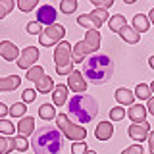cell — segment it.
I'll return each mask as SVG.
<instances>
[{
	"label": "cell",
	"instance_id": "3957f363",
	"mask_svg": "<svg viewBox=\"0 0 154 154\" xmlns=\"http://www.w3.org/2000/svg\"><path fill=\"white\" fill-rule=\"evenodd\" d=\"M98 114V102L91 94H73L67 100V118L75 123H89Z\"/></svg>",
	"mask_w": 154,
	"mask_h": 154
},
{
	"label": "cell",
	"instance_id": "83f0119b",
	"mask_svg": "<svg viewBox=\"0 0 154 154\" xmlns=\"http://www.w3.org/2000/svg\"><path fill=\"white\" fill-rule=\"evenodd\" d=\"M60 10L64 14H73V12H77V0H62L60 2Z\"/></svg>",
	"mask_w": 154,
	"mask_h": 154
},
{
	"label": "cell",
	"instance_id": "f35d334b",
	"mask_svg": "<svg viewBox=\"0 0 154 154\" xmlns=\"http://www.w3.org/2000/svg\"><path fill=\"white\" fill-rule=\"evenodd\" d=\"M35 96H37L35 89H25V91H23V102H33Z\"/></svg>",
	"mask_w": 154,
	"mask_h": 154
},
{
	"label": "cell",
	"instance_id": "8fae6325",
	"mask_svg": "<svg viewBox=\"0 0 154 154\" xmlns=\"http://www.w3.org/2000/svg\"><path fill=\"white\" fill-rule=\"evenodd\" d=\"M67 89H71L75 94H83L87 91V81L79 71H71V75H67Z\"/></svg>",
	"mask_w": 154,
	"mask_h": 154
},
{
	"label": "cell",
	"instance_id": "30bf717a",
	"mask_svg": "<svg viewBox=\"0 0 154 154\" xmlns=\"http://www.w3.org/2000/svg\"><path fill=\"white\" fill-rule=\"evenodd\" d=\"M127 133H129V137H131L133 141H137V144H141L143 141H146V139H148L150 125H148L146 122H144V123H131Z\"/></svg>",
	"mask_w": 154,
	"mask_h": 154
},
{
	"label": "cell",
	"instance_id": "ac0fdd59",
	"mask_svg": "<svg viewBox=\"0 0 154 154\" xmlns=\"http://www.w3.org/2000/svg\"><path fill=\"white\" fill-rule=\"evenodd\" d=\"M52 100H54L56 106H64L67 102V85H54V91H52Z\"/></svg>",
	"mask_w": 154,
	"mask_h": 154
},
{
	"label": "cell",
	"instance_id": "4dcf8cb0",
	"mask_svg": "<svg viewBox=\"0 0 154 154\" xmlns=\"http://www.w3.org/2000/svg\"><path fill=\"white\" fill-rule=\"evenodd\" d=\"M125 110H123V106H116V108L110 110V122H119V119H123L125 118Z\"/></svg>",
	"mask_w": 154,
	"mask_h": 154
},
{
	"label": "cell",
	"instance_id": "8992f818",
	"mask_svg": "<svg viewBox=\"0 0 154 154\" xmlns=\"http://www.w3.org/2000/svg\"><path fill=\"white\" fill-rule=\"evenodd\" d=\"M56 123H58L56 127L62 131V135H64L66 139H69V141H73V143H81L87 137V129L83 127V125L71 123V119L67 118L66 114L56 116Z\"/></svg>",
	"mask_w": 154,
	"mask_h": 154
},
{
	"label": "cell",
	"instance_id": "ab89813d",
	"mask_svg": "<svg viewBox=\"0 0 154 154\" xmlns=\"http://www.w3.org/2000/svg\"><path fill=\"white\" fill-rule=\"evenodd\" d=\"M122 154H143V146L141 144H131V146H127Z\"/></svg>",
	"mask_w": 154,
	"mask_h": 154
},
{
	"label": "cell",
	"instance_id": "9a60e30c",
	"mask_svg": "<svg viewBox=\"0 0 154 154\" xmlns=\"http://www.w3.org/2000/svg\"><path fill=\"white\" fill-rule=\"evenodd\" d=\"M112 135H114V123H110V122H100L98 125H96L94 137L98 139V141H108Z\"/></svg>",
	"mask_w": 154,
	"mask_h": 154
},
{
	"label": "cell",
	"instance_id": "f546056e",
	"mask_svg": "<svg viewBox=\"0 0 154 154\" xmlns=\"http://www.w3.org/2000/svg\"><path fill=\"white\" fill-rule=\"evenodd\" d=\"M25 112H27V108H25V104L23 102H17V104H14L12 108H10V116H14V118H23L25 116Z\"/></svg>",
	"mask_w": 154,
	"mask_h": 154
},
{
	"label": "cell",
	"instance_id": "bcb514c9",
	"mask_svg": "<svg viewBox=\"0 0 154 154\" xmlns=\"http://www.w3.org/2000/svg\"><path fill=\"white\" fill-rule=\"evenodd\" d=\"M150 91H152V93H154V81H152V83H150Z\"/></svg>",
	"mask_w": 154,
	"mask_h": 154
},
{
	"label": "cell",
	"instance_id": "e575fe53",
	"mask_svg": "<svg viewBox=\"0 0 154 154\" xmlns=\"http://www.w3.org/2000/svg\"><path fill=\"white\" fill-rule=\"evenodd\" d=\"M91 16H93L98 23H104L106 19H108V10H98V8H96V10H93Z\"/></svg>",
	"mask_w": 154,
	"mask_h": 154
},
{
	"label": "cell",
	"instance_id": "7c38bea8",
	"mask_svg": "<svg viewBox=\"0 0 154 154\" xmlns=\"http://www.w3.org/2000/svg\"><path fill=\"white\" fill-rule=\"evenodd\" d=\"M0 56L6 62H16L19 58V48L12 41H2L0 42Z\"/></svg>",
	"mask_w": 154,
	"mask_h": 154
},
{
	"label": "cell",
	"instance_id": "6da1fadb",
	"mask_svg": "<svg viewBox=\"0 0 154 154\" xmlns=\"http://www.w3.org/2000/svg\"><path fill=\"white\" fill-rule=\"evenodd\" d=\"M31 148L35 154H60L64 150V139L60 129L52 123L38 127L31 137Z\"/></svg>",
	"mask_w": 154,
	"mask_h": 154
},
{
	"label": "cell",
	"instance_id": "f6af8a7d",
	"mask_svg": "<svg viewBox=\"0 0 154 154\" xmlns=\"http://www.w3.org/2000/svg\"><path fill=\"white\" fill-rule=\"evenodd\" d=\"M148 62H150V67L154 69V56H152V58H150V60H148Z\"/></svg>",
	"mask_w": 154,
	"mask_h": 154
},
{
	"label": "cell",
	"instance_id": "e0dca14e",
	"mask_svg": "<svg viewBox=\"0 0 154 154\" xmlns=\"http://www.w3.org/2000/svg\"><path fill=\"white\" fill-rule=\"evenodd\" d=\"M116 100L119 102V106H133L135 104V93L122 87V89L116 91Z\"/></svg>",
	"mask_w": 154,
	"mask_h": 154
},
{
	"label": "cell",
	"instance_id": "1f68e13d",
	"mask_svg": "<svg viewBox=\"0 0 154 154\" xmlns=\"http://www.w3.org/2000/svg\"><path fill=\"white\" fill-rule=\"evenodd\" d=\"M38 0H17V8L21 12H31L33 8H37Z\"/></svg>",
	"mask_w": 154,
	"mask_h": 154
},
{
	"label": "cell",
	"instance_id": "2e32d148",
	"mask_svg": "<svg viewBox=\"0 0 154 154\" xmlns=\"http://www.w3.org/2000/svg\"><path fill=\"white\" fill-rule=\"evenodd\" d=\"M33 129H35V119H33V116H23L17 123V133L21 135V137H27V135L33 133Z\"/></svg>",
	"mask_w": 154,
	"mask_h": 154
},
{
	"label": "cell",
	"instance_id": "9c48e42d",
	"mask_svg": "<svg viewBox=\"0 0 154 154\" xmlns=\"http://www.w3.org/2000/svg\"><path fill=\"white\" fill-rule=\"evenodd\" d=\"M56 8L50 6V4H45V6H41L37 10V23H41V25H54L56 23Z\"/></svg>",
	"mask_w": 154,
	"mask_h": 154
},
{
	"label": "cell",
	"instance_id": "d6986e66",
	"mask_svg": "<svg viewBox=\"0 0 154 154\" xmlns=\"http://www.w3.org/2000/svg\"><path fill=\"white\" fill-rule=\"evenodd\" d=\"M77 23H79L81 27H85L87 31H91V29H94V31H98L100 27H102V23H98L96 19L91 16V14H85V16H79L77 17Z\"/></svg>",
	"mask_w": 154,
	"mask_h": 154
},
{
	"label": "cell",
	"instance_id": "8d00e7d4",
	"mask_svg": "<svg viewBox=\"0 0 154 154\" xmlns=\"http://www.w3.org/2000/svg\"><path fill=\"white\" fill-rule=\"evenodd\" d=\"M27 33H29V35H41V33H42V25L37 23V21H31L27 25Z\"/></svg>",
	"mask_w": 154,
	"mask_h": 154
},
{
	"label": "cell",
	"instance_id": "74e56055",
	"mask_svg": "<svg viewBox=\"0 0 154 154\" xmlns=\"http://www.w3.org/2000/svg\"><path fill=\"white\" fill-rule=\"evenodd\" d=\"M91 2H93V6H96L98 10H108L114 4V0H91Z\"/></svg>",
	"mask_w": 154,
	"mask_h": 154
},
{
	"label": "cell",
	"instance_id": "d4e9b609",
	"mask_svg": "<svg viewBox=\"0 0 154 154\" xmlns=\"http://www.w3.org/2000/svg\"><path fill=\"white\" fill-rule=\"evenodd\" d=\"M38 116H41L45 122L48 119H56V110L52 104H41V108H38Z\"/></svg>",
	"mask_w": 154,
	"mask_h": 154
},
{
	"label": "cell",
	"instance_id": "277c9868",
	"mask_svg": "<svg viewBox=\"0 0 154 154\" xmlns=\"http://www.w3.org/2000/svg\"><path fill=\"white\" fill-rule=\"evenodd\" d=\"M98 48H100V33L91 29V31H87L83 41H79L75 46H71V60L73 62H85V56L96 54Z\"/></svg>",
	"mask_w": 154,
	"mask_h": 154
},
{
	"label": "cell",
	"instance_id": "7bdbcfd3",
	"mask_svg": "<svg viewBox=\"0 0 154 154\" xmlns=\"http://www.w3.org/2000/svg\"><path fill=\"white\" fill-rule=\"evenodd\" d=\"M8 112H10V110L6 108V104H2V102H0V119H2V118H4V116H6Z\"/></svg>",
	"mask_w": 154,
	"mask_h": 154
},
{
	"label": "cell",
	"instance_id": "60d3db41",
	"mask_svg": "<svg viewBox=\"0 0 154 154\" xmlns=\"http://www.w3.org/2000/svg\"><path fill=\"white\" fill-rule=\"evenodd\" d=\"M148 150H150V154H154V131H150L148 133Z\"/></svg>",
	"mask_w": 154,
	"mask_h": 154
},
{
	"label": "cell",
	"instance_id": "ffe728a7",
	"mask_svg": "<svg viewBox=\"0 0 154 154\" xmlns=\"http://www.w3.org/2000/svg\"><path fill=\"white\" fill-rule=\"evenodd\" d=\"M148 27H150V19L146 16H143V14H137V16L133 17V29L141 35V33L148 31Z\"/></svg>",
	"mask_w": 154,
	"mask_h": 154
},
{
	"label": "cell",
	"instance_id": "b9f144b4",
	"mask_svg": "<svg viewBox=\"0 0 154 154\" xmlns=\"http://www.w3.org/2000/svg\"><path fill=\"white\" fill-rule=\"evenodd\" d=\"M146 112L154 116V96H152V98H148V104H146Z\"/></svg>",
	"mask_w": 154,
	"mask_h": 154
},
{
	"label": "cell",
	"instance_id": "7a4b0ae2",
	"mask_svg": "<svg viewBox=\"0 0 154 154\" xmlns=\"http://www.w3.org/2000/svg\"><path fill=\"white\" fill-rule=\"evenodd\" d=\"M112 75H114V62L108 54L96 52L83 62V77H87L93 85H102L112 79Z\"/></svg>",
	"mask_w": 154,
	"mask_h": 154
},
{
	"label": "cell",
	"instance_id": "44dd1931",
	"mask_svg": "<svg viewBox=\"0 0 154 154\" xmlns=\"http://www.w3.org/2000/svg\"><path fill=\"white\" fill-rule=\"evenodd\" d=\"M119 37H122L123 41H127L129 45H137L139 38H141V35H139V33L135 31L133 27H129V25H125L122 31H119Z\"/></svg>",
	"mask_w": 154,
	"mask_h": 154
},
{
	"label": "cell",
	"instance_id": "ba28073f",
	"mask_svg": "<svg viewBox=\"0 0 154 154\" xmlns=\"http://www.w3.org/2000/svg\"><path fill=\"white\" fill-rule=\"evenodd\" d=\"M38 60V48L37 46H27L25 50L19 54L17 58V66L21 67V69H31L33 66H35V62Z\"/></svg>",
	"mask_w": 154,
	"mask_h": 154
},
{
	"label": "cell",
	"instance_id": "603a6c76",
	"mask_svg": "<svg viewBox=\"0 0 154 154\" xmlns=\"http://www.w3.org/2000/svg\"><path fill=\"white\" fill-rule=\"evenodd\" d=\"M16 150V139L14 137H0V154H10Z\"/></svg>",
	"mask_w": 154,
	"mask_h": 154
},
{
	"label": "cell",
	"instance_id": "52a82bcc",
	"mask_svg": "<svg viewBox=\"0 0 154 154\" xmlns=\"http://www.w3.org/2000/svg\"><path fill=\"white\" fill-rule=\"evenodd\" d=\"M64 35H66L64 25L54 23V25L42 29V33L38 35V42H41V46L48 48V46H54V45H58V42H62V41H64Z\"/></svg>",
	"mask_w": 154,
	"mask_h": 154
},
{
	"label": "cell",
	"instance_id": "cb8c5ba5",
	"mask_svg": "<svg viewBox=\"0 0 154 154\" xmlns=\"http://www.w3.org/2000/svg\"><path fill=\"white\" fill-rule=\"evenodd\" d=\"M108 25H110V29H112V31L119 33L125 25H127V23H125V16H122V14H118V16H112V17H110V21H108Z\"/></svg>",
	"mask_w": 154,
	"mask_h": 154
},
{
	"label": "cell",
	"instance_id": "7dc6e473",
	"mask_svg": "<svg viewBox=\"0 0 154 154\" xmlns=\"http://www.w3.org/2000/svg\"><path fill=\"white\" fill-rule=\"evenodd\" d=\"M87 154H96V152H94V150H89V152H87Z\"/></svg>",
	"mask_w": 154,
	"mask_h": 154
},
{
	"label": "cell",
	"instance_id": "ee69618b",
	"mask_svg": "<svg viewBox=\"0 0 154 154\" xmlns=\"http://www.w3.org/2000/svg\"><path fill=\"white\" fill-rule=\"evenodd\" d=\"M148 16H150V21H152V23H154V8H152V10H150V14H148Z\"/></svg>",
	"mask_w": 154,
	"mask_h": 154
},
{
	"label": "cell",
	"instance_id": "836d02e7",
	"mask_svg": "<svg viewBox=\"0 0 154 154\" xmlns=\"http://www.w3.org/2000/svg\"><path fill=\"white\" fill-rule=\"evenodd\" d=\"M87 152H89V146L85 144V141L71 144V154H87Z\"/></svg>",
	"mask_w": 154,
	"mask_h": 154
},
{
	"label": "cell",
	"instance_id": "4316f807",
	"mask_svg": "<svg viewBox=\"0 0 154 154\" xmlns=\"http://www.w3.org/2000/svg\"><path fill=\"white\" fill-rule=\"evenodd\" d=\"M25 77H27L29 81H35V83H37V81H41L42 77H45V69H42L41 66H33L31 69L27 71V75H25Z\"/></svg>",
	"mask_w": 154,
	"mask_h": 154
},
{
	"label": "cell",
	"instance_id": "5b68a950",
	"mask_svg": "<svg viewBox=\"0 0 154 154\" xmlns=\"http://www.w3.org/2000/svg\"><path fill=\"white\" fill-rule=\"evenodd\" d=\"M54 64H56L58 75H71V71H73V60H71V45L67 41H62L56 45Z\"/></svg>",
	"mask_w": 154,
	"mask_h": 154
},
{
	"label": "cell",
	"instance_id": "d6a6232c",
	"mask_svg": "<svg viewBox=\"0 0 154 154\" xmlns=\"http://www.w3.org/2000/svg\"><path fill=\"white\" fill-rule=\"evenodd\" d=\"M14 131H16V125H14L12 122H8V119H0V133L10 137Z\"/></svg>",
	"mask_w": 154,
	"mask_h": 154
},
{
	"label": "cell",
	"instance_id": "4fadbf2b",
	"mask_svg": "<svg viewBox=\"0 0 154 154\" xmlns=\"http://www.w3.org/2000/svg\"><path fill=\"white\" fill-rule=\"evenodd\" d=\"M21 85V77L19 75H8L0 77V93H12Z\"/></svg>",
	"mask_w": 154,
	"mask_h": 154
},
{
	"label": "cell",
	"instance_id": "7402d4cb",
	"mask_svg": "<svg viewBox=\"0 0 154 154\" xmlns=\"http://www.w3.org/2000/svg\"><path fill=\"white\" fill-rule=\"evenodd\" d=\"M52 91H54V81H52V77L45 75L41 81H37V93L46 94V93H52Z\"/></svg>",
	"mask_w": 154,
	"mask_h": 154
},
{
	"label": "cell",
	"instance_id": "484cf974",
	"mask_svg": "<svg viewBox=\"0 0 154 154\" xmlns=\"http://www.w3.org/2000/svg\"><path fill=\"white\" fill-rule=\"evenodd\" d=\"M135 96H139L141 100H148V98H152L150 85H146V83H139V85H137V89H135Z\"/></svg>",
	"mask_w": 154,
	"mask_h": 154
},
{
	"label": "cell",
	"instance_id": "d590c367",
	"mask_svg": "<svg viewBox=\"0 0 154 154\" xmlns=\"http://www.w3.org/2000/svg\"><path fill=\"white\" fill-rule=\"evenodd\" d=\"M27 148H29L27 139H25V137H21V135H17V137H16V150H19V152H25Z\"/></svg>",
	"mask_w": 154,
	"mask_h": 154
},
{
	"label": "cell",
	"instance_id": "5bb4252c",
	"mask_svg": "<svg viewBox=\"0 0 154 154\" xmlns=\"http://www.w3.org/2000/svg\"><path fill=\"white\" fill-rule=\"evenodd\" d=\"M129 119H131L133 123H144L146 122V106L143 104H133L131 108H129Z\"/></svg>",
	"mask_w": 154,
	"mask_h": 154
},
{
	"label": "cell",
	"instance_id": "f1b7e54d",
	"mask_svg": "<svg viewBox=\"0 0 154 154\" xmlns=\"http://www.w3.org/2000/svg\"><path fill=\"white\" fill-rule=\"evenodd\" d=\"M14 6H16V2H14V0H0V19L6 17L8 14L14 10Z\"/></svg>",
	"mask_w": 154,
	"mask_h": 154
}]
</instances>
